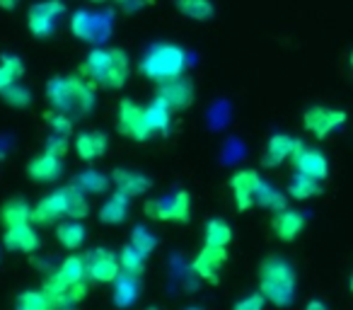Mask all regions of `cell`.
Here are the masks:
<instances>
[{"label":"cell","instance_id":"cell-41","mask_svg":"<svg viewBox=\"0 0 353 310\" xmlns=\"http://www.w3.org/2000/svg\"><path fill=\"white\" fill-rule=\"evenodd\" d=\"M264 308H266V298L261 291L250 293V296H242L240 300L232 303V310H264Z\"/></svg>","mask_w":353,"mask_h":310},{"label":"cell","instance_id":"cell-51","mask_svg":"<svg viewBox=\"0 0 353 310\" xmlns=\"http://www.w3.org/2000/svg\"><path fill=\"white\" fill-rule=\"evenodd\" d=\"M148 310H157V308H148Z\"/></svg>","mask_w":353,"mask_h":310},{"label":"cell","instance_id":"cell-16","mask_svg":"<svg viewBox=\"0 0 353 310\" xmlns=\"http://www.w3.org/2000/svg\"><path fill=\"white\" fill-rule=\"evenodd\" d=\"M39 233H37L34 223H25V226H12L6 228L3 233V245L10 252H20V255H32L39 250Z\"/></svg>","mask_w":353,"mask_h":310},{"label":"cell","instance_id":"cell-40","mask_svg":"<svg viewBox=\"0 0 353 310\" xmlns=\"http://www.w3.org/2000/svg\"><path fill=\"white\" fill-rule=\"evenodd\" d=\"M0 95H3V99H6L10 107L25 109V107H30V104H32V93L25 88V85H20V83L10 85V88L3 90Z\"/></svg>","mask_w":353,"mask_h":310},{"label":"cell","instance_id":"cell-30","mask_svg":"<svg viewBox=\"0 0 353 310\" xmlns=\"http://www.w3.org/2000/svg\"><path fill=\"white\" fill-rule=\"evenodd\" d=\"M174 6L184 17L196 20V22H208L213 15H216L213 0H174Z\"/></svg>","mask_w":353,"mask_h":310},{"label":"cell","instance_id":"cell-42","mask_svg":"<svg viewBox=\"0 0 353 310\" xmlns=\"http://www.w3.org/2000/svg\"><path fill=\"white\" fill-rule=\"evenodd\" d=\"M44 151H46V153H51V155H59V158H65V153H68V138L51 133V136L46 138Z\"/></svg>","mask_w":353,"mask_h":310},{"label":"cell","instance_id":"cell-2","mask_svg":"<svg viewBox=\"0 0 353 310\" xmlns=\"http://www.w3.org/2000/svg\"><path fill=\"white\" fill-rule=\"evenodd\" d=\"M259 291L266 303L276 308H290L298 296V274L285 257L269 255L259 264Z\"/></svg>","mask_w":353,"mask_h":310},{"label":"cell","instance_id":"cell-8","mask_svg":"<svg viewBox=\"0 0 353 310\" xmlns=\"http://www.w3.org/2000/svg\"><path fill=\"white\" fill-rule=\"evenodd\" d=\"M70 32L75 35V39L85 41V44H99V41H107L112 35V20L109 15L78 10L70 20Z\"/></svg>","mask_w":353,"mask_h":310},{"label":"cell","instance_id":"cell-44","mask_svg":"<svg viewBox=\"0 0 353 310\" xmlns=\"http://www.w3.org/2000/svg\"><path fill=\"white\" fill-rule=\"evenodd\" d=\"M17 6H20V0H0V8H3V10H15Z\"/></svg>","mask_w":353,"mask_h":310},{"label":"cell","instance_id":"cell-43","mask_svg":"<svg viewBox=\"0 0 353 310\" xmlns=\"http://www.w3.org/2000/svg\"><path fill=\"white\" fill-rule=\"evenodd\" d=\"M305 310H327V305L322 303V300H317V298H312L307 305H305Z\"/></svg>","mask_w":353,"mask_h":310},{"label":"cell","instance_id":"cell-48","mask_svg":"<svg viewBox=\"0 0 353 310\" xmlns=\"http://www.w3.org/2000/svg\"><path fill=\"white\" fill-rule=\"evenodd\" d=\"M184 310H201V308H184Z\"/></svg>","mask_w":353,"mask_h":310},{"label":"cell","instance_id":"cell-9","mask_svg":"<svg viewBox=\"0 0 353 310\" xmlns=\"http://www.w3.org/2000/svg\"><path fill=\"white\" fill-rule=\"evenodd\" d=\"M348 114L343 109H334V107H324V104H314V107L305 109L303 114V126L307 133H312L314 138H327L332 131L341 128L346 124Z\"/></svg>","mask_w":353,"mask_h":310},{"label":"cell","instance_id":"cell-21","mask_svg":"<svg viewBox=\"0 0 353 310\" xmlns=\"http://www.w3.org/2000/svg\"><path fill=\"white\" fill-rule=\"evenodd\" d=\"M112 182L119 192H123L128 199L143 197L145 192H150L152 182L150 177H145L143 173H136V170H126V168H117L112 173Z\"/></svg>","mask_w":353,"mask_h":310},{"label":"cell","instance_id":"cell-29","mask_svg":"<svg viewBox=\"0 0 353 310\" xmlns=\"http://www.w3.org/2000/svg\"><path fill=\"white\" fill-rule=\"evenodd\" d=\"M254 206L269 209V211H281V209L288 206V197H285V194H281L274 184L259 180V184H256V192H254Z\"/></svg>","mask_w":353,"mask_h":310},{"label":"cell","instance_id":"cell-46","mask_svg":"<svg viewBox=\"0 0 353 310\" xmlns=\"http://www.w3.org/2000/svg\"><path fill=\"white\" fill-rule=\"evenodd\" d=\"M117 3H121V6H126V3H128V0H117Z\"/></svg>","mask_w":353,"mask_h":310},{"label":"cell","instance_id":"cell-13","mask_svg":"<svg viewBox=\"0 0 353 310\" xmlns=\"http://www.w3.org/2000/svg\"><path fill=\"white\" fill-rule=\"evenodd\" d=\"M63 218H68V194H65V187L41 197L37 202L34 211H32V221L37 226H54V223H61Z\"/></svg>","mask_w":353,"mask_h":310},{"label":"cell","instance_id":"cell-6","mask_svg":"<svg viewBox=\"0 0 353 310\" xmlns=\"http://www.w3.org/2000/svg\"><path fill=\"white\" fill-rule=\"evenodd\" d=\"M117 128L123 138H131V141H136V143H145L155 136V133L150 131V126H148L145 107L133 102V99H128V97H123L121 102H119Z\"/></svg>","mask_w":353,"mask_h":310},{"label":"cell","instance_id":"cell-49","mask_svg":"<svg viewBox=\"0 0 353 310\" xmlns=\"http://www.w3.org/2000/svg\"><path fill=\"white\" fill-rule=\"evenodd\" d=\"M92 3H104V0H92Z\"/></svg>","mask_w":353,"mask_h":310},{"label":"cell","instance_id":"cell-19","mask_svg":"<svg viewBox=\"0 0 353 310\" xmlns=\"http://www.w3.org/2000/svg\"><path fill=\"white\" fill-rule=\"evenodd\" d=\"M305 228V216L295 209H281V211H274V218H271V231L279 238L281 242H293L300 238Z\"/></svg>","mask_w":353,"mask_h":310},{"label":"cell","instance_id":"cell-32","mask_svg":"<svg viewBox=\"0 0 353 310\" xmlns=\"http://www.w3.org/2000/svg\"><path fill=\"white\" fill-rule=\"evenodd\" d=\"M145 119L148 126H150L152 133H160V136H167L172 126V112L167 107H162L160 102L152 99L150 104H145Z\"/></svg>","mask_w":353,"mask_h":310},{"label":"cell","instance_id":"cell-10","mask_svg":"<svg viewBox=\"0 0 353 310\" xmlns=\"http://www.w3.org/2000/svg\"><path fill=\"white\" fill-rule=\"evenodd\" d=\"M85 260H88V279L94 284H112L121 274L119 255H114V250L107 247H94L85 255Z\"/></svg>","mask_w":353,"mask_h":310},{"label":"cell","instance_id":"cell-47","mask_svg":"<svg viewBox=\"0 0 353 310\" xmlns=\"http://www.w3.org/2000/svg\"><path fill=\"white\" fill-rule=\"evenodd\" d=\"M348 61H351V68H353V51H351V59H348Z\"/></svg>","mask_w":353,"mask_h":310},{"label":"cell","instance_id":"cell-23","mask_svg":"<svg viewBox=\"0 0 353 310\" xmlns=\"http://www.w3.org/2000/svg\"><path fill=\"white\" fill-rule=\"evenodd\" d=\"M128 206H131V199L117 189V192L99 206V221L107 223V226H121L128 218Z\"/></svg>","mask_w":353,"mask_h":310},{"label":"cell","instance_id":"cell-37","mask_svg":"<svg viewBox=\"0 0 353 310\" xmlns=\"http://www.w3.org/2000/svg\"><path fill=\"white\" fill-rule=\"evenodd\" d=\"M128 242H131L133 247H138V250H141L143 255H148V257H150L152 252L157 250V238H155V233H152L150 228H145V226H133Z\"/></svg>","mask_w":353,"mask_h":310},{"label":"cell","instance_id":"cell-4","mask_svg":"<svg viewBox=\"0 0 353 310\" xmlns=\"http://www.w3.org/2000/svg\"><path fill=\"white\" fill-rule=\"evenodd\" d=\"M189 66V56L182 46L176 44H155L141 59V73L148 80L162 85L170 80L182 78Z\"/></svg>","mask_w":353,"mask_h":310},{"label":"cell","instance_id":"cell-11","mask_svg":"<svg viewBox=\"0 0 353 310\" xmlns=\"http://www.w3.org/2000/svg\"><path fill=\"white\" fill-rule=\"evenodd\" d=\"M155 102H160L162 107H167L172 114L189 109L194 104V85H192V80H187L182 75V78L157 85Z\"/></svg>","mask_w":353,"mask_h":310},{"label":"cell","instance_id":"cell-1","mask_svg":"<svg viewBox=\"0 0 353 310\" xmlns=\"http://www.w3.org/2000/svg\"><path fill=\"white\" fill-rule=\"evenodd\" d=\"M97 85L90 83L83 73L78 75H54L46 83V102L56 112H63L70 119H85L94 112Z\"/></svg>","mask_w":353,"mask_h":310},{"label":"cell","instance_id":"cell-34","mask_svg":"<svg viewBox=\"0 0 353 310\" xmlns=\"http://www.w3.org/2000/svg\"><path fill=\"white\" fill-rule=\"evenodd\" d=\"M109 182H112V177H107V175L99 173V170H83V173L75 177L73 184H78V187L90 197V194H104L109 187Z\"/></svg>","mask_w":353,"mask_h":310},{"label":"cell","instance_id":"cell-3","mask_svg":"<svg viewBox=\"0 0 353 310\" xmlns=\"http://www.w3.org/2000/svg\"><path fill=\"white\" fill-rule=\"evenodd\" d=\"M80 73L104 90H119L128 83L131 61L123 49H94L80 66Z\"/></svg>","mask_w":353,"mask_h":310},{"label":"cell","instance_id":"cell-22","mask_svg":"<svg viewBox=\"0 0 353 310\" xmlns=\"http://www.w3.org/2000/svg\"><path fill=\"white\" fill-rule=\"evenodd\" d=\"M107 148H109V138L104 131H83L75 136V153H78L85 163L104 158Z\"/></svg>","mask_w":353,"mask_h":310},{"label":"cell","instance_id":"cell-12","mask_svg":"<svg viewBox=\"0 0 353 310\" xmlns=\"http://www.w3.org/2000/svg\"><path fill=\"white\" fill-rule=\"evenodd\" d=\"M225 262H228V247L203 242L201 252L194 257L192 269H194V274L206 281V284H218V281H221V269L225 267Z\"/></svg>","mask_w":353,"mask_h":310},{"label":"cell","instance_id":"cell-18","mask_svg":"<svg viewBox=\"0 0 353 310\" xmlns=\"http://www.w3.org/2000/svg\"><path fill=\"white\" fill-rule=\"evenodd\" d=\"M300 143L303 141L288 136V133H274V136L269 138V143H266L261 165H264V168H279V165H283L285 160L293 158V153L300 148Z\"/></svg>","mask_w":353,"mask_h":310},{"label":"cell","instance_id":"cell-36","mask_svg":"<svg viewBox=\"0 0 353 310\" xmlns=\"http://www.w3.org/2000/svg\"><path fill=\"white\" fill-rule=\"evenodd\" d=\"M119 262H121V269L123 271H131V274H138L141 276L145 271V262H148V255H143L138 247H133L131 242L121 247L119 252Z\"/></svg>","mask_w":353,"mask_h":310},{"label":"cell","instance_id":"cell-25","mask_svg":"<svg viewBox=\"0 0 353 310\" xmlns=\"http://www.w3.org/2000/svg\"><path fill=\"white\" fill-rule=\"evenodd\" d=\"M85 238H88V231H85L83 221H75V218H65L56 226V240L70 252H78L80 247L85 245Z\"/></svg>","mask_w":353,"mask_h":310},{"label":"cell","instance_id":"cell-27","mask_svg":"<svg viewBox=\"0 0 353 310\" xmlns=\"http://www.w3.org/2000/svg\"><path fill=\"white\" fill-rule=\"evenodd\" d=\"M56 279H61L63 284L73 286V284H80V281L88 279V260L83 255H68L63 262L59 264V269L54 271Z\"/></svg>","mask_w":353,"mask_h":310},{"label":"cell","instance_id":"cell-35","mask_svg":"<svg viewBox=\"0 0 353 310\" xmlns=\"http://www.w3.org/2000/svg\"><path fill=\"white\" fill-rule=\"evenodd\" d=\"M65 194H68V218H75V221L88 218V213H90L88 194H85L78 184H68Z\"/></svg>","mask_w":353,"mask_h":310},{"label":"cell","instance_id":"cell-24","mask_svg":"<svg viewBox=\"0 0 353 310\" xmlns=\"http://www.w3.org/2000/svg\"><path fill=\"white\" fill-rule=\"evenodd\" d=\"M41 293H44V298H46V303H49L51 310L75 308L70 286L63 284L61 279H56V274H51L49 279L44 281V286H41Z\"/></svg>","mask_w":353,"mask_h":310},{"label":"cell","instance_id":"cell-33","mask_svg":"<svg viewBox=\"0 0 353 310\" xmlns=\"http://www.w3.org/2000/svg\"><path fill=\"white\" fill-rule=\"evenodd\" d=\"M230 240H232L230 223L223 221V218H211V221H206V226H203V242L218 245V247H228Z\"/></svg>","mask_w":353,"mask_h":310},{"label":"cell","instance_id":"cell-38","mask_svg":"<svg viewBox=\"0 0 353 310\" xmlns=\"http://www.w3.org/2000/svg\"><path fill=\"white\" fill-rule=\"evenodd\" d=\"M44 122H46V126H49V131L56 133V136H65V138L73 136V119L65 117L63 112L49 109V112L44 114Z\"/></svg>","mask_w":353,"mask_h":310},{"label":"cell","instance_id":"cell-45","mask_svg":"<svg viewBox=\"0 0 353 310\" xmlns=\"http://www.w3.org/2000/svg\"><path fill=\"white\" fill-rule=\"evenodd\" d=\"M348 286H351V293H353V276H351V281H348Z\"/></svg>","mask_w":353,"mask_h":310},{"label":"cell","instance_id":"cell-5","mask_svg":"<svg viewBox=\"0 0 353 310\" xmlns=\"http://www.w3.org/2000/svg\"><path fill=\"white\" fill-rule=\"evenodd\" d=\"M148 218L167 223H187L192 218V194L179 189V192L165 194V197L148 199L143 206Z\"/></svg>","mask_w":353,"mask_h":310},{"label":"cell","instance_id":"cell-17","mask_svg":"<svg viewBox=\"0 0 353 310\" xmlns=\"http://www.w3.org/2000/svg\"><path fill=\"white\" fill-rule=\"evenodd\" d=\"M141 291H143L141 276L121 269V274L112 281V303L117 305V308L126 310V308H131V305L138 303Z\"/></svg>","mask_w":353,"mask_h":310},{"label":"cell","instance_id":"cell-20","mask_svg":"<svg viewBox=\"0 0 353 310\" xmlns=\"http://www.w3.org/2000/svg\"><path fill=\"white\" fill-rule=\"evenodd\" d=\"M61 173H63V158L51 155L46 151L27 163V175H30L32 182H39V184L54 182V180L61 177Z\"/></svg>","mask_w":353,"mask_h":310},{"label":"cell","instance_id":"cell-31","mask_svg":"<svg viewBox=\"0 0 353 310\" xmlns=\"http://www.w3.org/2000/svg\"><path fill=\"white\" fill-rule=\"evenodd\" d=\"M25 75V64H22L20 56L6 54L0 59V93L8 90L10 85L20 83V78Z\"/></svg>","mask_w":353,"mask_h":310},{"label":"cell","instance_id":"cell-14","mask_svg":"<svg viewBox=\"0 0 353 310\" xmlns=\"http://www.w3.org/2000/svg\"><path fill=\"white\" fill-rule=\"evenodd\" d=\"M290 163H293L295 173L310 175V177H314V180H327V175H329L327 155H324L322 151H317V148H307L305 143H300V148L293 153Z\"/></svg>","mask_w":353,"mask_h":310},{"label":"cell","instance_id":"cell-26","mask_svg":"<svg viewBox=\"0 0 353 310\" xmlns=\"http://www.w3.org/2000/svg\"><path fill=\"white\" fill-rule=\"evenodd\" d=\"M32 211H34V206H30L25 199H10V202L0 206V223H3V228L34 223L32 221Z\"/></svg>","mask_w":353,"mask_h":310},{"label":"cell","instance_id":"cell-39","mask_svg":"<svg viewBox=\"0 0 353 310\" xmlns=\"http://www.w3.org/2000/svg\"><path fill=\"white\" fill-rule=\"evenodd\" d=\"M15 310H51V308H49V303H46L41 289L39 291L30 289V291H22L15 298Z\"/></svg>","mask_w":353,"mask_h":310},{"label":"cell","instance_id":"cell-15","mask_svg":"<svg viewBox=\"0 0 353 310\" xmlns=\"http://www.w3.org/2000/svg\"><path fill=\"white\" fill-rule=\"evenodd\" d=\"M259 180L261 177L256 175V170H237L230 177V192L237 211H250L254 206V192Z\"/></svg>","mask_w":353,"mask_h":310},{"label":"cell","instance_id":"cell-50","mask_svg":"<svg viewBox=\"0 0 353 310\" xmlns=\"http://www.w3.org/2000/svg\"><path fill=\"white\" fill-rule=\"evenodd\" d=\"M63 310H75V308H63Z\"/></svg>","mask_w":353,"mask_h":310},{"label":"cell","instance_id":"cell-7","mask_svg":"<svg viewBox=\"0 0 353 310\" xmlns=\"http://www.w3.org/2000/svg\"><path fill=\"white\" fill-rule=\"evenodd\" d=\"M63 15L65 6L61 0H41V3H34L27 12V27L37 39H49Z\"/></svg>","mask_w":353,"mask_h":310},{"label":"cell","instance_id":"cell-28","mask_svg":"<svg viewBox=\"0 0 353 310\" xmlns=\"http://www.w3.org/2000/svg\"><path fill=\"white\" fill-rule=\"evenodd\" d=\"M322 194V180H314L310 175L295 173L288 182V197L295 199V202H307V199H314Z\"/></svg>","mask_w":353,"mask_h":310}]
</instances>
